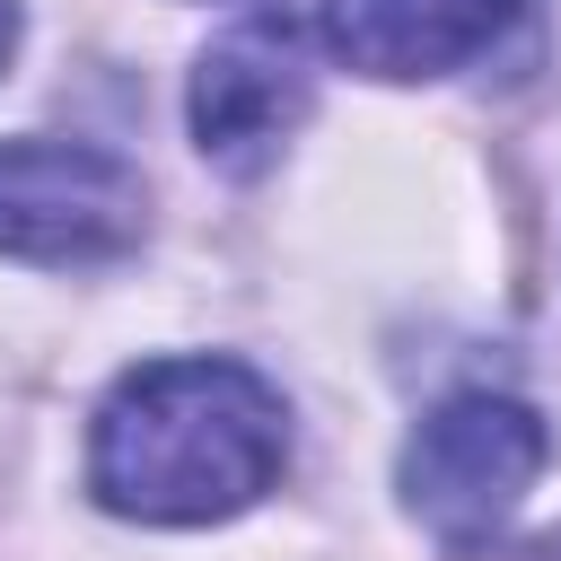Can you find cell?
I'll list each match as a JSON object with an SVG mask.
<instances>
[{
  "mask_svg": "<svg viewBox=\"0 0 561 561\" xmlns=\"http://www.w3.org/2000/svg\"><path fill=\"white\" fill-rule=\"evenodd\" d=\"M289 412L245 359H140L88 430V491L140 526H219L272 491Z\"/></svg>",
  "mask_w": 561,
  "mask_h": 561,
  "instance_id": "1",
  "label": "cell"
},
{
  "mask_svg": "<svg viewBox=\"0 0 561 561\" xmlns=\"http://www.w3.org/2000/svg\"><path fill=\"white\" fill-rule=\"evenodd\" d=\"M543 456H552V438L517 394H456L403 447V508L447 552H473L526 508Z\"/></svg>",
  "mask_w": 561,
  "mask_h": 561,
  "instance_id": "2",
  "label": "cell"
},
{
  "mask_svg": "<svg viewBox=\"0 0 561 561\" xmlns=\"http://www.w3.org/2000/svg\"><path fill=\"white\" fill-rule=\"evenodd\" d=\"M149 228L140 175L96 140H0V254L114 263Z\"/></svg>",
  "mask_w": 561,
  "mask_h": 561,
  "instance_id": "3",
  "label": "cell"
},
{
  "mask_svg": "<svg viewBox=\"0 0 561 561\" xmlns=\"http://www.w3.org/2000/svg\"><path fill=\"white\" fill-rule=\"evenodd\" d=\"M307 114V44L289 18H245L228 26L202 70H193V140L202 158L254 175Z\"/></svg>",
  "mask_w": 561,
  "mask_h": 561,
  "instance_id": "4",
  "label": "cell"
},
{
  "mask_svg": "<svg viewBox=\"0 0 561 561\" xmlns=\"http://www.w3.org/2000/svg\"><path fill=\"white\" fill-rule=\"evenodd\" d=\"M526 0H324V44L368 79L465 70Z\"/></svg>",
  "mask_w": 561,
  "mask_h": 561,
  "instance_id": "5",
  "label": "cell"
},
{
  "mask_svg": "<svg viewBox=\"0 0 561 561\" xmlns=\"http://www.w3.org/2000/svg\"><path fill=\"white\" fill-rule=\"evenodd\" d=\"M9 53H18V0H0V70H9Z\"/></svg>",
  "mask_w": 561,
  "mask_h": 561,
  "instance_id": "6",
  "label": "cell"
},
{
  "mask_svg": "<svg viewBox=\"0 0 561 561\" xmlns=\"http://www.w3.org/2000/svg\"><path fill=\"white\" fill-rule=\"evenodd\" d=\"M552 561H561V552H552Z\"/></svg>",
  "mask_w": 561,
  "mask_h": 561,
  "instance_id": "7",
  "label": "cell"
}]
</instances>
